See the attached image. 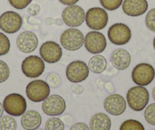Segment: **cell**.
Wrapping results in <instances>:
<instances>
[{"label": "cell", "mask_w": 155, "mask_h": 130, "mask_svg": "<svg viewBox=\"0 0 155 130\" xmlns=\"http://www.w3.org/2000/svg\"><path fill=\"white\" fill-rule=\"evenodd\" d=\"M149 92L144 86L132 87L128 91L126 99L132 110L140 112L145 108L149 101Z\"/></svg>", "instance_id": "1"}, {"label": "cell", "mask_w": 155, "mask_h": 130, "mask_svg": "<svg viewBox=\"0 0 155 130\" xmlns=\"http://www.w3.org/2000/svg\"><path fill=\"white\" fill-rule=\"evenodd\" d=\"M50 87L47 82L41 79L31 81L26 87V95L30 101L38 103L50 96Z\"/></svg>", "instance_id": "2"}, {"label": "cell", "mask_w": 155, "mask_h": 130, "mask_svg": "<svg viewBox=\"0 0 155 130\" xmlns=\"http://www.w3.org/2000/svg\"><path fill=\"white\" fill-rule=\"evenodd\" d=\"M84 37L82 32L76 28H68L64 31L60 37L62 47L68 51H76L82 47Z\"/></svg>", "instance_id": "3"}, {"label": "cell", "mask_w": 155, "mask_h": 130, "mask_svg": "<svg viewBox=\"0 0 155 130\" xmlns=\"http://www.w3.org/2000/svg\"><path fill=\"white\" fill-rule=\"evenodd\" d=\"M4 110L12 116H22L26 112L27 102L20 94L13 93L6 96L3 101Z\"/></svg>", "instance_id": "4"}, {"label": "cell", "mask_w": 155, "mask_h": 130, "mask_svg": "<svg viewBox=\"0 0 155 130\" xmlns=\"http://www.w3.org/2000/svg\"><path fill=\"white\" fill-rule=\"evenodd\" d=\"M108 21L109 16L107 12L99 7L90 8L85 15V22L87 27L94 31H100L105 28Z\"/></svg>", "instance_id": "5"}, {"label": "cell", "mask_w": 155, "mask_h": 130, "mask_svg": "<svg viewBox=\"0 0 155 130\" xmlns=\"http://www.w3.org/2000/svg\"><path fill=\"white\" fill-rule=\"evenodd\" d=\"M155 71L150 64L141 62L135 65L132 72V81L139 86H146L153 82Z\"/></svg>", "instance_id": "6"}, {"label": "cell", "mask_w": 155, "mask_h": 130, "mask_svg": "<svg viewBox=\"0 0 155 130\" xmlns=\"http://www.w3.org/2000/svg\"><path fill=\"white\" fill-rule=\"evenodd\" d=\"M107 36L112 43L117 46L125 45L130 40L132 32L129 27L123 23H116L110 26Z\"/></svg>", "instance_id": "7"}, {"label": "cell", "mask_w": 155, "mask_h": 130, "mask_svg": "<svg viewBox=\"0 0 155 130\" xmlns=\"http://www.w3.org/2000/svg\"><path fill=\"white\" fill-rule=\"evenodd\" d=\"M88 65L81 60H75L69 63L65 70V75L69 82L80 83L87 79L89 75Z\"/></svg>", "instance_id": "8"}, {"label": "cell", "mask_w": 155, "mask_h": 130, "mask_svg": "<svg viewBox=\"0 0 155 130\" xmlns=\"http://www.w3.org/2000/svg\"><path fill=\"white\" fill-rule=\"evenodd\" d=\"M45 69L44 61L37 56H30L25 58L21 63V70L26 77L31 78L41 76Z\"/></svg>", "instance_id": "9"}, {"label": "cell", "mask_w": 155, "mask_h": 130, "mask_svg": "<svg viewBox=\"0 0 155 130\" xmlns=\"http://www.w3.org/2000/svg\"><path fill=\"white\" fill-rule=\"evenodd\" d=\"M85 15L84 9L79 5H68L62 12V18L64 24L70 28L79 27L85 21Z\"/></svg>", "instance_id": "10"}, {"label": "cell", "mask_w": 155, "mask_h": 130, "mask_svg": "<svg viewBox=\"0 0 155 130\" xmlns=\"http://www.w3.org/2000/svg\"><path fill=\"white\" fill-rule=\"evenodd\" d=\"M84 47L86 50L92 54H100L107 47V40L105 36L97 31H90L84 37Z\"/></svg>", "instance_id": "11"}, {"label": "cell", "mask_w": 155, "mask_h": 130, "mask_svg": "<svg viewBox=\"0 0 155 130\" xmlns=\"http://www.w3.org/2000/svg\"><path fill=\"white\" fill-rule=\"evenodd\" d=\"M22 24L21 16L15 12H5L0 16V29L7 34L18 32L21 28Z\"/></svg>", "instance_id": "12"}, {"label": "cell", "mask_w": 155, "mask_h": 130, "mask_svg": "<svg viewBox=\"0 0 155 130\" xmlns=\"http://www.w3.org/2000/svg\"><path fill=\"white\" fill-rule=\"evenodd\" d=\"M41 59L47 63H56L62 56V47L54 41H47L40 47Z\"/></svg>", "instance_id": "13"}, {"label": "cell", "mask_w": 155, "mask_h": 130, "mask_svg": "<svg viewBox=\"0 0 155 130\" xmlns=\"http://www.w3.org/2000/svg\"><path fill=\"white\" fill-rule=\"evenodd\" d=\"M66 109L65 101L61 96L53 95L46 98L42 104V110L48 116H59L65 112Z\"/></svg>", "instance_id": "14"}, {"label": "cell", "mask_w": 155, "mask_h": 130, "mask_svg": "<svg viewBox=\"0 0 155 130\" xmlns=\"http://www.w3.org/2000/svg\"><path fill=\"white\" fill-rule=\"evenodd\" d=\"M106 111L113 116H120L126 110V102L124 98L118 94H113L107 97L104 101Z\"/></svg>", "instance_id": "15"}, {"label": "cell", "mask_w": 155, "mask_h": 130, "mask_svg": "<svg viewBox=\"0 0 155 130\" xmlns=\"http://www.w3.org/2000/svg\"><path fill=\"white\" fill-rule=\"evenodd\" d=\"M16 43L19 50L25 53H30L37 49L38 38L34 32L24 31L18 36Z\"/></svg>", "instance_id": "16"}, {"label": "cell", "mask_w": 155, "mask_h": 130, "mask_svg": "<svg viewBox=\"0 0 155 130\" xmlns=\"http://www.w3.org/2000/svg\"><path fill=\"white\" fill-rule=\"evenodd\" d=\"M122 5L125 14L131 17L142 15L148 8L147 0H124Z\"/></svg>", "instance_id": "17"}, {"label": "cell", "mask_w": 155, "mask_h": 130, "mask_svg": "<svg viewBox=\"0 0 155 130\" xmlns=\"http://www.w3.org/2000/svg\"><path fill=\"white\" fill-rule=\"evenodd\" d=\"M110 62L116 69L125 70L130 65L131 56L125 49H116L111 53Z\"/></svg>", "instance_id": "18"}, {"label": "cell", "mask_w": 155, "mask_h": 130, "mask_svg": "<svg viewBox=\"0 0 155 130\" xmlns=\"http://www.w3.org/2000/svg\"><path fill=\"white\" fill-rule=\"evenodd\" d=\"M42 123L41 114L35 110L26 111L21 116V124L25 130H34L39 128Z\"/></svg>", "instance_id": "19"}, {"label": "cell", "mask_w": 155, "mask_h": 130, "mask_svg": "<svg viewBox=\"0 0 155 130\" xmlns=\"http://www.w3.org/2000/svg\"><path fill=\"white\" fill-rule=\"evenodd\" d=\"M90 130H110L111 120L107 114L97 113L92 116L89 123Z\"/></svg>", "instance_id": "20"}, {"label": "cell", "mask_w": 155, "mask_h": 130, "mask_svg": "<svg viewBox=\"0 0 155 130\" xmlns=\"http://www.w3.org/2000/svg\"><path fill=\"white\" fill-rule=\"evenodd\" d=\"M107 66V61L104 56L96 54L92 56L88 62V68L91 72L100 74L105 71Z\"/></svg>", "instance_id": "21"}, {"label": "cell", "mask_w": 155, "mask_h": 130, "mask_svg": "<svg viewBox=\"0 0 155 130\" xmlns=\"http://www.w3.org/2000/svg\"><path fill=\"white\" fill-rule=\"evenodd\" d=\"M17 122L11 116H3L0 118V130H16Z\"/></svg>", "instance_id": "22"}, {"label": "cell", "mask_w": 155, "mask_h": 130, "mask_svg": "<svg viewBox=\"0 0 155 130\" xmlns=\"http://www.w3.org/2000/svg\"><path fill=\"white\" fill-rule=\"evenodd\" d=\"M65 125L60 119L51 117L47 120L45 123V130H64Z\"/></svg>", "instance_id": "23"}, {"label": "cell", "mask_w": 155, "mask_h": 130, "mask_svg": "<svg viewBox=\"0 0 155 130\" xmlns=\"http://www.w3.org/2000/svg\"><path fill=\"white\" fill-rule=\"evenodd\" d=\"M120 130H144V127L139 121L128 119L122 123Z\"/></svg>", "instance_id": "24"}, {"label": "cell", "mask_w": 155, "mask_h": 130, "mask_svg": "<svg viewBox=\"0 0 155 130\" xmlns=\"http://www.w3.org/2000/svg\"><path fill=\"white\" fill-rule=\"evenodd\" d=\"M10 47L9 39L3 33L0 32V56L6 55L9 52Z\"/></svg>", "instance_id": "25"}, {"label": "cell", "mask_w": 155, "mask_h": 130, "mask_svg": "<svg viewBox=\"0 0 155 130\" xmlns=\"http://www.w3.org/2000/svg\"><path fill=\"white\" fill-rule=\"evenodd\" d=\"M144 119L151 125H155V103L150 104L144 110Z\"/></svg>", "instance_id": "26"}, {"label": "cell", "mask_w": 155, "mask_h": 130, "mask_svg": "<svg viewBox=\"0 0 155 130\" xmlns=\"http://www.w3.org/2000/svg\"><path fill=\"white\" fill-rule=\"evenodd\" d=\"M103 8L109 11H114L123 4V0H100Z\"/></svg>", "instance_id": "27"}, {"label": "cell", "mask_w": 155, "mask_h": 130, "mask_svg": "<svg viewBox=\"0 0 155 130\" xmlns=\"http://www.w3.org/2000/svg\"><path fill=\"white\" fill-rule=\"evenodd\" d=\"M46 81H47L49 86L53 88H58L61 85V82H62V79H61L60 76L57 73L53 72L48 73L47 78H46Z\"/></svg>", "instance_id": "28"}, {"label": "cell", "mask_w": 155, "mask_h": 130, "mask_svg": "<svg viewBox=\"0 0 155 130\" xmlns=\"http://www.w3.org/2000/svg\"><path fill=\"white\" fill-rule=\"evenodd\" d=\"M145 25L149 30L155 32V8H152L147 12L145 18Z\"/></svg>", "instance_id": "29"}, {"label": "cell", "mask_w": 155, "mask_h": 130, "mask_svg": "<svg viewBox=\"0 0 155 130\" xmlns=\"http://www.w3.org/2000/svg\"><path fill=\"white\" fill-rule=\"evenodd\" d=\"M10 70L8 65L4 61L0 60V83L5 82L8 78Z\"/></svg>", "instance_id": "30"}, {"label": "cell", "mask_w": 155, "mask_h": 130, "mask_svg": "<svg viewBox=\"0 0 155 130\" xmlns=\"http://www.w3.org/2000/svg\"><path fill=\"white\" fill-rule=\"evenodd\" d=\"M8 2L13 8L22 10L27 8L32 2V0H8Z\"/></svg>", "instance_id": "31"}, {"label": "cell", "mask_w": 155, "mask_h": 130, "mask_svg": "<svg viewBox=\"0 0 155 130\" xmlns=\"http://www.w3.org/2000/svg\"><path fill=\"white\" fill-rule=\"evenodd\" d=\"M28 13L31 16H37L41 12V7L37 4H31L28 7Z\"/></svg>", "instance_id": "32"}, {"label": "cell", "mask_w": 155, "mask_h": 130, "mask_svg": "<svg viewBox=\"0 0 155 130\" xmlns=\"http://www.w3.org/2000/svg\"><path fill=\"white\" fill-rule=\"evenodd\" d=\"M69 130H90V128L84 122H76L70 127Z\"/></svg>", "instance_id": "33"}, {"label": "cell", "mask_w": 155, "mask_h": 130, "mask_svg": "<svg viewBox=\"0 0 155 130\" xmlns=\"http://www.w3.org/2000/svg\"><path fill=\"white\" fill-rule=\"evenodd\" d=\"M45 23L47 24V25H52L53 24H54V25H56L57 26H62L64 22L63 20H62V19L60 18L53 19L52 18H47L45 20Z\"/></svg>", "instance_id": "34"}, {"label": "cell", "mask_w": 155, "mask_h": 130, "mask_svg": "<svg viewBox=\"0 0 155 130\" xmlns=\"http://www.w3.org/2000/svg\"><path fill=\"white\" fill-rule=\"evenodd\" d=\"M84 87L81 85H78V83H75L71 86V92L75 95H81L84 92Z\"/></svg>", "instance_id": "35"}, {"label": "cell", "mask_w": 155, "mask_h": 130, "mask_svg": "<svg viewBox=\"0 0 155 130\" xmlns=\"http://www.w3.org/2000/svg\"><path fill=\"white\" fill-rule=\"evenodd\" d=\"M59 2L65 5H71L77 3L79 0H59Z\"/></svg>", "instance_id": "36"}, {"label": "cell", "mask_w": 155, "mask_h": 130, "mask_svg": "<svg viewBox=\"0 0 155 130\" xmlns=\"http://www.w3.org/2000/svg\"><path fill=\"white\" fill-rule=\"evenodd\" d=\"M3 113H4L3 105L2 104V103L0 102V118L2 116V115H3Z\"/></svg>", "instance_id": "37"}, {"label": "cell", "mask_w": 155, "mask_h": 130, "mask_svg": "<svg viewBox=\"0 0 155 130\" xmlns=\"http://www.w3.org/2000/svg\"><path fill=\"white\" fill-rule=\"evenodd\" d=\"M152 96H153V99L155 101V87L153 88V92H152Z\"/></svg>", "instance_id": "38"}, {"label": "cell", "mask_w": 155, "mask_h": 130, "mask_svg": "<svg viewBox=\"0 0 155 130\" xmlns=\"http://www.w3.org/2000/svg\"><path fill=\"white\" fill-rule=\"evenodd\" d=\"M153 48H154V50H155V37H154V38H153Z\"/></svg>", "instance_id": "39"}, {"label": "cell", "mask_w": 155, "mask_h": 130, "mask_svg": "<svg viewBox=\"0 0 155 130\" xmlns=\"http://www.w3.org/2000/svg\"><path fill=\"white\" fill-rule=\"evenodd\" d=\"M34 130H44V129H43V128H37Z\"/></svg>", "instance_id": "40"}, {"label": "cell", "mask_w": 155, "mask_h": 130, "mask_svg": "<svg viewBox=\"0 0 155 130\" xmlns=\"http://www.w3.org/2000/svg\"><path fill=\"white\" fill-rule=\"evenodd\" d=\"M150 130H155V129H154V128H153V129H150Z\"/></svg>", "instance_id": "41"}]
</instances>
